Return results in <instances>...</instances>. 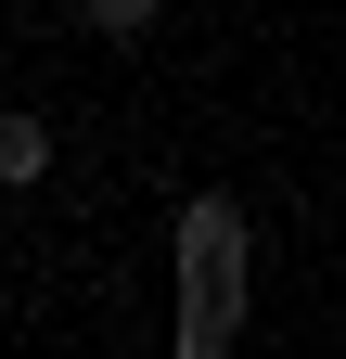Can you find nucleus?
<instances>
[{"label": "nucleus", "instance_id": "3", "mask_svg": "<svg viewBox=\"0 0 346 359\" xmlns=\"http://www.w3.org/2000/svg\"><path fill=\"white\" fill-rule=\"evenodd\" d=\"M154 13H167V0H77L90 39H154Z\"/></svg>", "mask_w": 346, "mask_h": 359}, {"label": "nucleus", "instance_id": "2", "mask_svg": "<svg viewBox=\"0 0 346 359\" xmlns=\"http://www.w3.org/2000/svg\"><path fill=\"white\" fill-rule=\"evenodd\" d=\"M39 180H52V116L0 103V193H39Z\"/></svg>", "mask_w": 346, "mask_h": 359}, {"label": "nucleus", "instance_id": "1", "mask_svg": "<svg viewBox=\"0 0 346 359\" xmlns=\"http://www.w3.org/2000/svg\"><path fill=\"white\" fill-rule=\"evenodd\" d=\"M167 269H180V308H167V346L180 359H219L244 334V269H256V218L244 193H193L167 218Z\"/></svg>", "mask_w": 346, "mask_h": 359}]
</instances>
